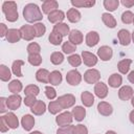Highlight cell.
I'll use <instances>...</instances> for the list:
<instances>
[{
    "mask_svg": "<svg viewBox=\"0 0 134 134\" xmlns=\"http://www.w3.org/2000/svg\"><path fill=\"white\" fill-rule=\"evenodd\" d=\"M97 112L103 116H110L113 113V107L110 103L102 100L97 104Z\"/></svg>",
    "mask_w": 134,
    "mask_h": 134,
    "instance_id": "cell-14",
    "label": "cell"
},
{
    "mask_svg": "<svg viewBox=\"0 0 134 134\" xmlns=\"http://www.w3.org/2000/svg\"><path fill=\"white\" fill-rule=\"evenodd\" d=\"M52 30L57 31L58 34H60L63 38L66 37V36H69V32H70V29H69V26L64 23V22H61V23H58L55 25H53V28Z\"/></svg>",
    "mask_w": 134,
    "mask_h": 134,
    "instance_id": "cell-30",
    "label": "cell"
},
{
    "mask_svg": "<svg viewBox=\"0 0 134 134\" xmlns=\"http://www.w3.org/2000/svg\"><path fill=\"white\" fill-rule=\"evenodd\" d=\"M21 103H22V97L19 94H12L8 97H6V104L9 110L19 109L21 106Z\"/></svg>",
    "mask_w": 134,
    "mask_h": 134,
    "instance_id": "cell-10",
    "label": "cell"
},
{
    "mask_svg": "<svg viewBox=\"0 0 134 134\" xmlns=\"http://www.w3.org/2000/svg\"><path fill=\"white\" fill-rule=\"evenodd\" d=\"M66 18V14L61 10V9H57V10H53L52 13H50L48 15V21L50 23H53L54 25L58 24V23H61L63 22V20Z\"/></svg>",
    "mask_w": 134,
    "mask_h": 134,
    "instance_id": "cell-16",
    "label": "cell"
},
{
    "mask_svg": "<svg viewBox=\"0 0 134 134\" xmlns=\"http://www.w3.org/2000/svg\"><path fill=\"white\" fill-rule=\"evenodd\" d=\"M108 84L111 88H118L122 84V76L119 73H112L108 79Z\"/></svg>",
    "mask_w": 134,
    "mask_h": 134,
    "instance_id": "cell-27",
    "label": "cell"
},
{
    "mask_svg": "<svg viewBox=\"0 0 134 134\" xmlns=\"http://www.w3.org/2000/svg\"><path fill=\"white\" fill-rule=\"evenodd\" d=\"M32 26H34V29H35V31H36V37H37V38L43 37L44 34L46 32V26H45V24H43L42 22L35 23Z\"/></svg>",
    "mask_w": 134,
    "mask_h": 134,
    "instance_id": "cell-44",
    "label": "cell"
},
{
    "mask_svg": "<svg viewBox=\"0 0 134 134\" xmlns=\"http://www.w3.org/2000/svg\"><path fill=\"white\" fill-rule=\"evenodd\" d=\"M58 103L62 106L63 109H69L72 106H74L75 104V96L71 93H67V94H63L61 96L58 97Z\"/></svg>",
    "mask_w": 134,
    "mask_h": 134,
    "instance_id": "cell-5",
    "label": "cell"
},
{
    "mask_svg": "<svg viewBox=\"0 0 134 134\" xmlns=\"http://www.w3.org/2000/svg\"><path fill=\"white\" fill-rule=\"evenodd\" d=\"M40 93V88L37 85L34 84H29L24 88V94L25 95H34L37 96Z\"/></svg>",
    "mask_w": 134,
    "mask_h": 134,
    "instance_id": "cell-43",
    "label": "cell"
},
{
    "mask_svg": "<svg viewBox=\"0 0 134 134\" xmlns=\"http://www.w3.org/2000/svg\"><path fill=\"white\" fill-rule=\"evenodd\" d=\"M68 39H69V42H71L72 44L80 45L84 41V36H83V34H82L81 30H79V29H72L69 32Z\"/></svg>",
    "mask_w": 134,
    "mask_h": 134,
    "instance_id": "cell-17",
    "label": "cell"
},
{
    "mask_svg": "<svg viewBox=\"0 0 134 134\" xmlns=\"http://www.w3.org/2000/svg\"><path fill=\"white\" fill-rule=\"evenodd\" d=\"M47 110L49 111L50 114L55 115V114H60V112L63 110V108H62V106L58 103V100H50V103L48 104Z\"/></svg>",
    "mask_w": 134,
    "mask_h": 134,
    "instance_id": "cell-37",
    "label": "cell"
},
{
    "mask_svg": "<svg viewBox=\"0 0 134 134\" xmlns=\"http://www.w3.org/2000/svg\"><path fill=\"white\" fill-rule=\"evenodd\" d=\"M120 3L127 8H131L132 6H134V0H121Z\"/></svg>",
    "mask_w": 134,
    "mask_h": 134,
    "instance_id": "cell-54",
    "label": "cell"
},
{
    "mask_svg": "<svg viewBox=\"0 0 134 134\" xmlns=\"http://www.w3.org/2000/svg\"><path fill=\"white\" fill-rule=\"evenodd\" d=\"M131 105L133 106V108H134V95L132 96V98H131Z\"/></svg>",
    "mask_w": 134,
    "mask_h": 134,
    "instance_id": "cell-59",
    "label": "cell"
},
{
    "mask_svg": "<svg viewBox=\"0 0 134 134\" xmlns=\"http://www.w3.org/2000/svg\"><path fill=\"white\" fill-rule=\"evenodd\" d=\"M128 81H129L130 83L134 84V70H132V71H130V72L128 73Z\"/></svg>",
    "mask_w": 134,
    "mask_h": 134,
    "instance_id": "cell-55",
    "label": "cell"
},
{
    "mask_svg": "<svg viewBox=\"0 0 134 134\" xmlns=\"http://www.w3.org/2000/svg\"><path fill=\"white\" fill-rule=\"evenodd\" d=\"M48 41L50 42V44L54 45V46H58V45H61L62 42H63V37L58 34L57 31L52 30L50 34H49V37H48Z\"/></svg>",
    "mask_w": 134,
    "mask_h": 134,
    "instance_id": "cell-36",
    "label": "cell"
},
{
    "mask_svg": "<svg viewBox=\"0 0 134 134\" xmlns=\"http://www.w3.org/2000/svg\"><path fill=\"white\" fill-rule=\"evenodd\" d=\"M63 81V76L62 73L59 70H53L50 72L49 75V84L51 86H59Z\"/></svg>",
    "mask_w": 134,
    "mask_h": 134,
    "instance_id": "cell-31",
    "label": "cell"
},
{
    "mask_svg": "<svg viewBox=\"0 0 134 134\" xmlns=\"http://www.w3.org/2000/svg\"><path fill=\"white\" fill-rule=\"evenodd\" d=\"M113 57V50L108 45H103L97 49V58H99L102 61L107 62L110 61Z\"/></svg>",
    "mask_w": 134,
    "mask_h": 134,
    "instance_id": "cell-9",
    "label": "cell"
},
{
    "mask_svg": "<svg viewBox=\"0 0 134 134\" xmlns=\"http://www.w3.org/2000/svg\"><path fill=\"white\" fill-rule=\"evenodd\" d=\"M108 92H109V90H108L107 84H105L103 82H98L94 85V94L98 98H100V99L106 98L108 95Z\"/></svg>",
    "mask_w": 134,
    "mask_h": 134,
    "instance_id": "cell-11",
    "label": "cell"
},
{
    "mask_svg": "<svg viewBox=\"0 0 134 134\" xmlns=\"http://www.w3.org/2000/svg\"><path fill=\"white\" fill-rule=\"evenodd\" d=\"M7 30H8L7 26H6L4 23H0V37H1V38H3V37L6 36Z\"/></svg>",
    "mask_w": 134,
    "mask_h": 134,
    "instance_id": "cell-53",
    "label": "cell"
},
{
    "mask_svg": "<svg viewBox=\"0 0 134 134\" xmlns=\"http://www.w3.org/2000/svg\"><path fill=\"white\" fill-rule=\"evenodd\" d=\"M23 18L28 23H38L43 19V14L36 3H28L23 8Z\"/></svg>",
    "mask_w": 134,
    "mask_h": 134,
    "instance_id": "cell-1",
    "label": "cell"
},
{
    "mask_svg": "<svg viewBox=\"0 0 134 134\" xmlns=\"http://www.w3.org/2000/svg\"><path fill=\"white\" fill-rule=\"evenodd\" d=\"M70 3L74 8H77V7L89 8V7H92L95 4V1L94 0H71Z\"/></svg>",
    "mask_w": 134,
    "mask_h": 134,
    "instance_id": "cell-33",
    "label": "cell"
},
{
    "mask_svg": "<svg viewBox=\"0 0 134 134\" xmlns=\"http://www.w3.org/2000/svg\"><path fill=\"white\" fill-rule=\"evenodd\" d=\"M72 130H73L72 125H69L66 127H60L57 130V134H72Z\"/></svg>",
    "mask_w": 134,
    "mask_h": 134,
    "instance_id": "cell-50",
    "label": "cell"
},
{
    "mask_svg": "<svg viewBox=\"0 0 134 134\" xmlns=\"http://www.w3.org/2000/svg\"><path fill=\"white\" fill-rule=\"evenodd\" d=\"M7 104H6V97H0V113H5L7 110Z\"/></svg>",
    "mask_w": 134,
    "mask_h": 134,
    "instance_id": "cell-52",
    "label": "cell"
},
{
    "mask_svg": "<svg viewBox=\"0 0 134 134\" xmlns=\"http://www.w3.org/2000/svg\"><path fill=\"white\" fill-rule=\"evenodd\" d=\"M100 80V73L97 69L94 68H89L88 70L85 71L84 73V81L87 84H96Z\"/></svg>",
    "mask_w": 134,
    "mask_h": 134,
    "instance_id": "cell-3",
    "label": "cell"
},
{
    "mask_svg": "<svg viewBox=\"0 0 134 134\" xmlns=\"http://www.w3.org/2000/svg\"><path fill=\"white\" fill-rule=\"evenodd\" d=\"M7 88L13 94H19V92H21L23 89V85L19 80H13L8 83Z\"/></svg>",
    "mask_w": 134,
    "mask_h": 134,
    "instance_id": "cell-34",
    "label": "cell"
},
{
    "mask_svg": "<svg viewBox=\"0 0 134 134\" xmlns=\"http://www.w3.org/2000/svg\"><path fill=\"white\" fill-rule=\"evenodd\" d=\"M46 104L43 102V100H41V99H37V102L34 104V106L30 108V111H31V113H34L35 115H38V116H40V115H43L44 113H45V111H46Z\"/></svg>",
    "mask_w": 134,
    "mask_h": 134,
    "instance_id": "cell-21",
    "label": "cell"
},
{
    "mask_svg": "<svg viewBox=\"0 0 134 134\" xmlns=\"http://www.w3.org/2000/svg\"><path fill=\"white\" fill-rule=\"evenodd\" d=\"M132 60L131 59H124L121 61H119L117 63V69L118 71L121 73V74H127L129 73V70H130V66L132 64Z\"/></svg>",
    "mask_w": 134,
    "mask_h": 134,
    "instance_id": "cell-28",
    "label": "cell"
},
{
    "mask_svg": "<svg viewBox=\"0 0 134 134\" xmlns=\"http://www.w3.org/2000/svg\"><path fill=\"white\" fill-rule=\"evenodd\" d=\"M66 18H67L68 21L71 22V23H77V22L81 20L82 15H81V13H80L79 9L72 7V8H69V9L67 10V13H66Z\"/></svg>",
    "mask_w": 134,
    "mask_h": 134,
    "instance_id": "cell-25",
    "label": "cell"
},
{
    "mask_svg": "<svg viewBox=\"0 0 134 134\" xmlns=\"http://www.w3.org/2000/svg\"><path fill=\"white\" fill-rule=\"evenodd\" d=\"M105 134H117L115 131H113V130H109V131H107Z\"/></svg>",
    "mask_w": 134,
    "mask_h": 134,
    "instance_id": "cell-57",
    "label": "cell"
},
{
    "mask_svg": "<svg viewBox=\"0 0 134 134\" xmlns=\"http://www.w3.org/2000/svg\"><path fill=\"white\" fill-rule=\"evenodd\" d=\"M71 113L73 115V118L76 121H82L85 118V116H86V109L83 106H75L72 109Z\"/></svg>",
    "mask_w": 134,
    "mask_h": 134,
    "instance_id": "cell-29",
    "label": "cell"
},
{
    "mask_svg": "<svg viewBox=\"0 0 134 134\" xmlns=\"http://www.w3.org/2000/svg\"><path fill=\"white\" fill-rule=\"evenodd\" d=\"M8 129H9V127L7 126V124H6V121H5L4 115L0 116V131H1L2 133H5L6 131H8Z\"/></svg>",
    "mask_w": 134,
    "mask_h": 134,
    "instance_id": "cell-51",
    "label": "cell"
},
{
    "mask_svg": "<svg viewBox=\"0 0 134 134\" xmlns=\"http://www.w3.org/2000/svg\"><path fill=\"white\" fill-rule=\"evenodd\" d=\"M131 37H132V42L134 43V30L131 32Z\"/></svg>",
    "mask_w": 134,
    "mask_h": 134,
    "instance_id": "cell-60",
    "label": "cell"
},
{
    "mask_svg": "<svg viewBox=\"0 0 134 134\" xmlns=\"http://www.w3.org/2000/svg\"><path fill=\"white\" fill-rule=\"evenodd\" d=\"M67 61H68V63H69L72 67H79V66L82 64V62H83L82 57H81L80 54H77V53L70 54V55L67 58Z\"/></svg>",
    "mask_w": 134,
    "mask_h": 134,
    "instance_id": "cell-41",
    "label": "cell"
},
{
    "mask_svg": "<svg viewBox=\"0 0 134 134\" xmlns=\"http://www.w3.org/2000/svg\"><path fill=\"white\" fill-rule=\"evenodd\" d=\"M102 21L103 23L109 27V28H114L116 27L117 25V22H116V19L114 18L113 15H111L110 13H103L102 14Z\"/></svg>",
    "mask_w": 134,
    "mask_h": 134,
    "instance_id": "cell-23",
    "label": "cell"
},
{
    "mask_svg": "<svg viewBox=\"0 0 134 134\" xmlns=\"http://www.w3.org/2000/svg\"><path fill=\"white\" fill-rule=\"evenodd\" d=\"M2 13L8 22H16L19 19L18 6L15 1H4L2 3Z\"/></svg>",
    "mask_w": 134,
    "mask_h": 134,
    "instance_id": "cell-2",
    "label": "cell"
},
{
    "mask_svg": "<svg viewBox=\"0 0 134 134\" xmlns=\"http://www.w3.org/2000/svg\"><path fill=\"white\" fill-rule=\"evenodd\" d=\"M27 53L28 54H34V53H40L41 51V46L37 42H30L27 47H26Z\"/></svg>",
    "mask_w": 134,
    "mask_h": 134,
    "instance_id": "cell-46",
    "label": "cell"
},
{
    "mask_svg": "<svg viewBox=\"0 0 134 134\" xmlns=\"http://www.w3.org/2000/svg\"><path fill=\"white\" fill-rule=\"evenodd\" d=\"M24 64H25V62L22 61V60H16V61H14L13 64H12V72H13L16 76H18V77L23 76L21 69H22V67L24 66Z\"/></svg>",
    "mask_w": 134,
    "mask_h": 134,
    "instance_id": "cell-32",
    "label": "cell"
},
{
    "mask_svg": "<svg viewBox=\"0 0 134 134\" xmlns=\"http://www.w3.org/2000/svg\"><path fill=\"white\" fill-rule=\"evenodd\" d=\"M49 75H50V72L45 69V68H40L37 70L36 72V80L40 83H43V84H48L49 83Z\"/></svg>",
    "mask_w": 134,
    "mask_h": 134,
    "instance_id": "cell-24",
    "label": "cell"
},
{
    "mask_svg": "<svg viewBox=\"0 0 134 134\" xmlns=\"http://www.w3.org/2000/svg\"><path fill=\"white\" fill-rule=\"evenodd\" d=\"M133 24H134V20H133Z\"/></svg>",
    "mask_w": 134,
    "mask_h": 134,
    "instance_id": "cell-61",
    "label": "cell"
},
{
    "mask_svg": "<svg viewBox=\"0 0 134 134\" xmlns=\"http://www.w3.org/2000/svg\"><path fill=\"white\" fill-rule=\"evenodd\" d=\"M129 119H130L131 124L134 125V110H132V111L129 113Z\"/></svg>",
    "mask_w": 134,
    "mask_h": 134,
    "instance_id": "cell-56",
    "label": "cell"
},
{
    "mask_svg": "<svg viewBox=\"0 0 134 134\" xmlns=\"http://www.w3.org/2000/svg\"><path fill=\"white\" fill-rule=\"evenodd\" d=\"M134 95V91H133V88L131 86H128V85H125V86H121L118 90V97L121 99V100H129L132 98V96Z\"/></svg>",
    "mask_w": 134,
    "mask_h": 134,
    "instance_id": "cell-15",
    "label": "cell"
},
{
    "mask_svg": "<svg viewBox=\"0 0 134 134\" xmlns=\"http://www.w3.org/2000/svg\"><path fill=\"white\" fill-rule=\"evenodd\" d=\"M59 8V3L55 0H45L42 3V12L46 15H49L53 10H57Z\"/></svg>",
    "mask_w": 134,
    "mask_h": 134,
    "instance_id": "cell-19",
    "label": "cell"
},
{
    "mask_svg": "<svg viewBox=\"0 0 134 134\" xmlns=\"http://www.w3.org/2000/svg\"><path fill=\"white\" fill-rule=\"evenodd\" d=\"M5 39H6V41L8 43H17V42H19L22 39V35H21L20 29L8 28V30L6 32V36H5Z\"/></svg>",
    "mask_w": 134,
    "mask_h": 134,
    "instance_id": "cell-12",
    "label": "cell"
},
{
    "mask_svg": "<svg viewBox=\"0 0 134 134\" xmlns=\"http://www.w3.org/2000/svg\"><path fill=\"white\" fill-rule=\"evenodd\" d=\"M45 95L49 100H53L57 97V90L52 86H46L45 87Z\"/></svg>",
    "mask_w": 134,
    "mask_h": 134,
    "instance_id": "cell-47",
    "label": "cell"
},
{
    "mask_svg": "<svg viewBox=\"0 0 134 134\" xmlns=\"http://www.w3.org/2000/svg\"><path fill=\"white\" fill-rule=\"evenodd\" d=\"M85 42H86V45H87V46H89V47H94V46L97 45L98 42H99V34H98L97 31H94V30L89 31V32L86 35Z\"/></svg>",
    "mask_w": 134,
    "mask_h": 134,
    "instance_id": "cell-18",
    "label": "cell"
},
{
    "mask_svg": "<svg viewBox=\"0 0 134 134\" xmlns=\"http://www.w3.org/2000/svg\"><path fill=\"white\" fill-rule=\"evenodd\" d=\"M72 134H88V129H87L86 126L80 124V125L73 126Z\"/></svg>",
    "mask_w": 134,
    "mask_h": 134,
    "instance_id": "cell-48",
    "label": "cell"
},
{
    "mask_svg": "<svg viewBox=\"0 0 134 134\" xmlns=\"http://www.w3.org/2000/svg\"><path fill=\"white\" fill-rule=\"evenodd\" d=\"M64 54L63 52H60V51H53L51 54H50V62L53 64V65H60L64 62Z\"/></svg>",
    "mask_w": 134,
    "mask_h": 134,
    "instance_id": "cell-38",
    "label": "cell"
},
{
    "mask_svg": "<svg viewBox=\"0 0 134 134\" xmlns=\"http://www.w3.org/2000/svg\"><path fill=\"white\" fill-rule=\"evenodd\" d=\"M12 77V71L4 64L0 65V80L2 82H8Z\"/></svg>",
    "mask_w": 134,
    "mask_h": 134,
    "instance_id": "cell-35",
    "label": "cell"
},
{
    "mask_svg": "<svg viewBox=\"0 0 134 134\" xmlns=\"http://www.w3.org/2000/svg\"><path fill=\"white\" fill-rule=\"evenodd\" d=\"M82 79H83L82 74L76 69H72L68 71L66 74V82L70 86H77L82 82Z\"/></svg>",
    "mask_w": 134,
    "mask_h": 134,
    "instance_id": "cell-6",
    "label": "cell"
},
{
    "mask_svg": "<svg viewBox=\"0 0 134 134\" xmlns=\"http://www.w3.org/2000/svg\"><path fill=\"white\" fill-rule=\"evenodd\" d=\"M103 5L105 9H107L108 12H114L119 6V1L118 0H104Z\"/></svg>",
    "mask_w": 134,
    "mask_h": 134,
    "instance_id": "cell-39",
    "label": "cell"
},
{
    "mask_svg": "<svg viewBox=\"0 0 134 134\" xmlns=\"http://www.w3.org/2000/svg\"><path fill=\"white\" fill-rule=\"evenodd\" d=\"M27 61L32 66H40L42 64L43 59H42V57H41L40 53H34V54H28Z\"/></svg>",
    "mask_w": 134,
    "mask_h": 134,
    "instance_id": "cell-40",
    "label": "cell"
},
{
    "mask_svg": "<svg viewBox=\"0 0 134 134\" xmlns=\"http://www.w3.org/2000/svg\"><path fill=\"white\" fill-rule=\"evenodd\" d=\"M21 126L25 131H31L35 126V117L30 114H25L21 118Z\"/></svg>",
    "mask_w": 134,
    "mask_h": 134,
    "instance_id": "cell-20",
    "label": "cell"
},
{
    "mask_svg": "<svg viewBox=\"0 0 134 134\" xmlns=\"http://www.w3.org/2000/svg\"><path fill=\"white\" fill-rule=\"evenodd\" d=\"M81 100L85 107H92L94 104V95L89 91H83L81 93Z\"/></svg>",
    "mask_w": 134,
    "mask_h": 134,
    "instance_id": "cell-26",
    "label": "cell"
},
{
    "mask_svg": "<svg viewBox=\"0 0 134 134\" xmlns=\"http://www.w3.org/2000/svg\"><path fill=\"white\" fill-rule=\"evenodd\" d=\"M62 50H63V53H66V54H73V52L76 50V45L72 44L71 42L69 41H66L62 44Z\"/></svg>",
    "mask_w": 134,
    "mask_h": 134,
    "instance_id": "cell-42",
    "label": "cell"
},
{
    "mask_svg": "<svg viewBox=\"0 0 134 134\" xmlns=\"http://www.w3.org/2000/svg\"><path fill=\"white\" fill-rule=\"evenodd\" d=\"M81 57H82V60H83L84 64H85L87 67H94V66L97 64V61H98L97 55H95V54L92 53V52L83 50Z\"/></svg>",
    "mask_w": 134,
    "mask_h": 134,
    "instance_id": "cell-7",
    "label": "cell"
},
{
    "mask_svg": "<svg viewBox=\"0 0 134 134\" xmlns=\"http://www.w3.org/2000/svg\"><path fill=\"white\" fill-rule=\"evenodd\" d=\"M5 121L7 124V126L9 127V129H17L19 127V119L17 117V115L14 112H8L4 115Z\"/></svg>",
    "mask_w": 134,
    "mask_h": 134,
    "instance_id": "cell-22",
    "label": "cell"
},
{
    "mask_svg": "<svg viewBox=\"0 0 134 134\" xmlns=\"http://www.w3.org/2000/svg\"><path fill=\"white\" fill-rule=\"evenodd\" d=\"M73 119L74 118H73L72 113L69 111H65V112L58 114V116L55 117V122L60 127H66V126L71 125Z\"/></svg>",
    "mask_w": 134,
    "mask_h": 134,
    "instance_id": "cell-4",
    "label": "cell"
},
{
    "mask_svg": "<svg viewBox=\"0 0 134 134\" xmlns=\"http://www.w3.org/2000/svg\"><path fill=\"white\" fill-rule=\"evenodd\" d=\"M20 31H21V35H22V39L25 40V41H32L35 38H37L36 37V31H35L32 25H28V24L22 25L21 28H20Z\"/></svg>",
    "mask_w": 134,
    "mask_h": 134,
    "instance_id": "cell-8",
    "label": "cell"
},
{
    "mask_svg": "<svg viewBox=\"0 0 134 134\" xmlns=\"http://www.w3.org/2000/svg\"><path fill=\"white\" fill-rule=\"evenodd\" d=\"M29 134H44V133H42L40 131H34V132H30Z\"/></svg>",
    "mask_w": 134,
    "mask_h": 134,
    "instance_id": "cell-58",
    "label": "cell"
},
{
    "mask_svg": "<svg viewBox=\"0 0 134 134\" xmlns=\"http://www.w3.org/2000/svg\"><path fill=\"white\" fill-rule=\"evenodd\" d=\"M36 102H37V98H36V96H34V95H25V97H24V99H23L24 105L27 106V107H29V108H31Z\"/></svg>",
    "mask_w": 134,
    "mask_h": 134,
    "instance_id": "cell-49",
    "label": "cell"
},
{
    "mask_svg": "<svg viewBox=\"0 0 134 134\" xmlns=\"http://www.w3.org/2000/svg\"><path fill=\"white\" fill-rule=\"evenodd\" d=\"M117 39H118V42L120 45L122 46H128L131 41H132V37H131V32L128 30V29H120L118 32H117Z\"/></svg>",
    "mask_w": 134,
    "mask_h": 134,
    "instance_id": "cell-13",
    "label": "cell"
},
{
    "mask_svg": "<svg viewBox=\"0 0 134 134\" xmlns=\"http://www.w3.org/2000/svg\"><path fill=\"white\" fill-rule=\"evenodd\" d=\"M134 20V14L131 10H126L121 14V22L124 24H131Z\"/></svg>",
    "mask_w": 134,
    "mask_h": 134,
    "instance_id": "cell-45",
    "label": "cell"
}]
</instances>
